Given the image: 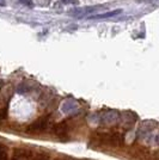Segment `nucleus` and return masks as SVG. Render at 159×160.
I'll list each match as a JSON object with an SVG mask.
<instances>
[{"instance_id": "nucleus-1", "label": "nucleus", "mask_w": 159, "mask_h": 160, "mask_svg": "<svg viewBox=\"0 0 159 160\" xmlns=\"http://www.w3.org/2000/svg\"><path fill=\"white\" fill-rule=\"evenodd\" d=\"M50 122V115H46V116H42L38 120H36L33 123H31L29 127L27 128V133L29 134H38L42 133L49 124Z\"/></svg>"}, {"instance_id": "nucleus-2", "label": "nucleus", "mask_w": 159, "mask_h": 160, "mask_svg": "<svg viewBox=\"0 0 159 160\" xmlns=\"http://www.w3.org/2000/svg\"><path fill=\"white\" fill-rule=\"evenodd\" d=\"M98 140L103 143H108L110 146L119 147L123 142V136L119 133H102L98 136Z\"/></svg>"}, {"instance_id": "nucleus-3", "label": "nucleus", "mask_w": 159, "mask_h": 160, "mask_svg": "<svg viewBox=\"0 0 159 160\" xmlns=\"http://www.w3.org/2000/svg\"><path fill=\"white\" fill-rule=\"evenodd\" d=\"M120 113L116 110H108L100 115V123L104 124L106 127H113L119 123Z\"/></svg>"}, {"instance_id": "nucleus-4", "label": "nucleus", "mask_w": 159, "mask_h": 160, "mask_svg": "<svg viewBox=\"0 0 159 160\" xmlns=\"http://www.w3.org/2000/svg\"><path fill=\"white\" fill-rule=\"evenodd\" d=\"M106 8V5H98V6H89V7H83V8H74L72 11H69V13L72 16H75L78 18H83L85 17L86 14L90 13H98V11Z\"/></svg>"}, {"instance_id": "nucleus-5", "label": "nucleus", "mask_w": 159, "mask_h": 160, "mask_svg": "<svg viewBox=\"0 0 159 160\" xmlns=\"http://www.w3.org/2000/svg\"><path fill=\"white\" fill-rule=\"evenodd\" d=\"M136 120H138L136 113H134L133 111H123L120 115L119 122H121L123 128H131L136 122Z\"/></svg>"}, {"instance_id": "nucleus-6", "label": "nucleus", "mask_w": 159, "mask_h": 160, "mask_svg": "<svg viewBox=\"0 0 159 160\" xmlns=\"http://www.w3.org/2000/svg\"><path fill=\"white\" fill-rule=\"evenodd\" d=\"M68 126H67L66 122H60V123H56L53 127V132L54 134L61 139V141H66L67 136H68Z\"/></svg>"}, {"instance_id": "nucleus-7", "label": "nucleus", "mask_w": 159, "mask_h": 160, "mask_svg": "<svg viewBox=\"0 0 159 160\" xmlns=\"http://www.w3.org/2000/svg\"><path fill=\"white\" fill-rule=\"evenodd\" d=\"M122 13V10L121 8H116V10H113V11H108V12H104V13H97V14H91L87 18L89 19H106V18H110V17H115L117 14Z\"/></svg>"}, {"instance_id": "nucleus-8", "label": "nucleus", "mask_w": 159, "mask_h": 160, "mask_svg": "<svg viewBox=\"0 0 159 160\" xmlns=\"http://www.w3.org/2000/svg\"><path fill=\"white\" fill-rule=\"evenodd\" d=\"M78 108H79V105H78V103H77L75 100L67 99L62 103L61 110H62L64 113H71V112H73V111H75V110H78Z\"/></svg>"}, {"instance_id": "nucleus-9", "label": "nucleus", "mask_w": 159, "mask_h": 160, "mask_svg": "<svg viewBox=\"0 0 159 160\" xmlns=\"http://www.w3.org/2000/svg\"><path fill=\"white\" fill-rule=\"evenodd\" d=\"M13 92H14L13 86H12L11 84H7L6 86L3 87V90H1V92H0V97H1L3 100H8L12 97Z\"/></svg>"}, {"instance_id": "nucleus-10", "label": "nucleus", "mask_w": 159, "mask_h": 160, "mask_svg": "<svg viewBox=\"0 0 159 160\" xmlns=\"http://www.w3.org/2000/svg\"><path fill=\"white\" fill-rule=\"evenodd\" d=\"M87 121H89V123H90L91 126H97V124H100V115H97V113L90 115Z\"/></svg>"}, {"instance_id": "nucleus-11", "label": "nucleus", "mask_w": 159, "mask_h": 160, "mask_svg": "<svg viewBox=\"0 0 159 160\" xmlns=\"http://www.w3.org/2000/svg\"><path fill=\"white\" fill-rule=\"evenodd\" d=\"M30 90H31V87L29 86L28 84H25V82H22L20 85L17 86V92L18 93H25V92H29Z\"/></svg>"}, {"instance_id": "nucleus-12", "label": "nucleus", "mask_w": 159, "mask_h": 160, "mask_svg": "<svg viewBox=\"0 0 159 160\" xmlns=\"http://www.w3.org/2000/svg\"><path fill=\"white\" fill-rule=\"evenodd\" d=\"M7 159V147L0 145V160Z\"/></svg>"}, {"instance_id": "nucleus-13", "label": "nucleus", "mask_w": 159, "mask_h": 160, "mask_svg": "<svg viewBox=\"0 0 159 160\" xmlns=\"http://www.w3.org/2000/svg\"><path fill=\"white\" fill-rule=\"evenodd\" d=\"M60 1L65 5H78L79 4L78 0H60Z\"/></svg>"}, {"instance_id": "nucleus-14", "label": "nucleus", "mask_w": 159, "mask_h": 160, "mask_svg": "<svg viewBox=\"0 0 159 160\" xmlns=\"http://www.w3.org/2000/svg\"><path fill=\"white\" fill-rule=\"evenodd\" d=\"M19 2L22 5H24V6H28V7H33V0H19Z\"/></svg>"}, {"instance_id": "nucleus-15", "label": "nucleus", "mask_w": 159, "mask_h": 160, "mask_svg": "<svg viewBox=\"0 0 159 160\" xmlns=\"http://www.w3.org/2000/svg\"><path fill=\"white\" fill-rule=\"evenodd\" d=\"M36 160H49V159H48L47 155H43V154H42V155H38V157L36 158Z\"/></svg>"}, {"instance_id": "nucleus-16", "label": "nucleus", "mask_w": 159, "mask_h": 160, "mask_svg": "<svg viewBox=\"0 0 159 160\" xmlns=\"http://www.w3.org/2000/svg\"><path fill=\"white\" fill-rule=\"evenodd\" d=\"M6 5V1L5 0H0V6H5Z\"/></svg>"}, {"instance_id": "nucleus-17", "label": "nucleus", "mask_w": 159, "mask_h": 160, "mask_svg": "<svg viewBox=\"0 0 159 160\" xmlns=\"http://www.w3.org/2000/svg\"><path fill=\"white\" fill-rule=\"evenodd\" d=\"M1 85H3V81H1V80H0V86H1Z\"/></svg>"}]
</instances>
